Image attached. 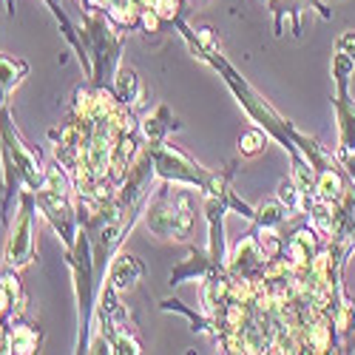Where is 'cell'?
Here are the masks:
<instances>
[{"label": "cell", "mask_w": 355, "mask_h": 355, "mask_svg": "<svg viewBox=\"0 0 355 355\" xmlns=\"http://www.w3.org/2000/svg\"><path fill=\"white\" fill-rule=\"evenodd\" d=\"M287 214H290V208H284L282 202L270 199V202H261V205H259L253 219H259L261 230H273V227H279V225L287 219Z\"/></svg>", "instance_id": "277c9868"}, {"label": "cell", "mask_w": 355, "mask_h": 355, "mask_svg": "<svg viewBox=\"0 0 355 355\" xmlns=\"http://www.w3.org/2000/svg\"><path fill=\"white\" fill-rule=\"evenodd\" d=\"M32 259V199H23V211H20V219L12 230V239H9V248H6V261L9 268H23Z\"/></svg>", "instance_id": "6da1fadb"}, {"label": "cell", "mask_w": 355, "mask_h": 355, "mask_svg": "<svg viewBox=\"0 0 355 355\" xmlns=\"http://www.w3.org/2000/svg\"><path fill=\"white\" fill-rule=\"evenodd\" d=\"M9 347H12V352H35L37 349V333L26 330V327H15Z\"/></svg>", "instance_id": "5b68a950"}, {"label": "cell", "mask_w": 355, "mask_h": 355, "mask_svg": "<svg viewBox=\"0 0 355 355\" xmlns=\"http://www.w3.org/2000/svg\"><path fill=\"white\" fill-rule=\"evenodd\" d=\"M3 103H6V85L0 83V108H3Z\"/></svg>", "instance_id": "9c48e42d"}, {"label": "cell", "mask_w": 355, "mask_h": 355, "mask_svg": "<svg viewBox=\"0 0 355 355\" xmlns=\"http://www.w3.org/2000/svg\"><path fill=\"white\" fill-rule=\"evenodd\" d=\"M338 131L344 151H355V105L347 103V88H338Z\"/></svg>", "instance_id": "3957f363"}, {"label": "cell", "mask_w": 355, "mask_h": 355, "mask_svg": "<svg viewBox=\"0 0 355 355\" xmlns=\"http://www.w3.org/2000/svg\"><path fill=\"white\" fill-rule=\"evenodd\" d=\"M264 134L261 131H245L242 137H239V148H242V154H248V157H253V154H259L261 148H264Z\"/></svg>", "instance_id": "52a82bcc"}, {"label": "cell", "mask_w": 355, "mask_h": 355, "mask_svg": "<svg viewBox=\"0 0 355 355\" xmlns=\"http://www.w3.org/2000/svg\"><path fill=\"white\" fill-rule=\"evenodd\" d=\"M336 49H338V51H344L347 57H352V60H355V32H344V35L338 37Z\"/></svg>", "instance_id": "ba28073f"}, {"label": "cell", "mask_w": 355, "mask_h": 355, "mask_svg": "<svg viewBox=\"0 0 355 355\" xmlns=\"http://www.w3.org/2000/svg\"><path fill=\"white\" fill-rule=\"evenodd\" d=\"M139 276H142V264L134 256H120L114 261V268H111V284H114V290H120V293L131 290Z\"/></svg>", "instance_id": "7a4b0ae2"}, {"label": "cell", "mask_w": 355, "mask_h": 355, "mask_svg": "<svg viewBox=\"0 0 355 355\" xmlns=\"http://www.w3.org/2000/svg\"><path fill=\"white\" fill-rule=\"evenodd\" d=\"M20 74H26V66H23V63H15L12 57L0 54V83L9 88V85H15V83L20 80Z\"/></svg>", "instance_id": "8992f818"}]
</instances>
